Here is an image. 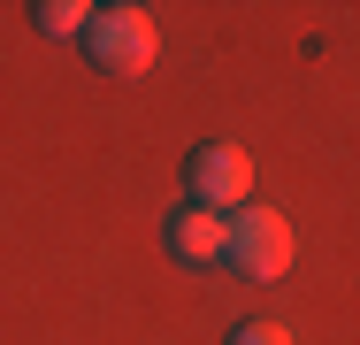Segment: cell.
Wrapping results in <instances>:
<instances>
[{"instance_id": "5b68a950", "label": "cell", "mask_w": 360, "mask_h": 345, "mask_svg": "<svg viewBox=\"0 0 360 345\" xmlns=\"http://www.w3.org/2000/svg\"><path fill=\"white\" fill-rule=\"evenodd\" d=\"M31 23H39V31H46V39H84V23H92V8H84V0H39V8H31Z\"/></svg>"}, {"instance_id": "277c9868", "label": "cell", "mask_w": 360, "mask_h": 345, "mask_svg": "<svg viewBox=\"0 0 360 345\" xmlns=\"http://www.w3.org/2000/svg\"><path fill=\"white\" fill-rule=\"evenodd\" d=\"M169 253L176 261H222V215H207V207H176L169 215Z\"/></svg>"}, {"instance_id": "7a4b0ae2", "label": "cell", "mask_w": 360, "mask_h": 345, "mask_svg": "<svg viewBox=\"0 0 360 345\" xmlns=\"http://www.w3.org/2000/svg\"><path fill=\"white\" fill-rule=\"evenodd\" d=\"M153 15L146 8H92V23H84V54H92V69L100 77H146L153 69Z\"/></svg>"}, {"instance_id": "3957f363", "label": "cell", "mask_w": 360, "mask_h": 345, "mask_svg": "<svg viewBox=\"0 0 360 345\" xmlns=\"http://www.w3.org/2000/svg\"><path fill=\"white\" fill-rule=\"evenodd\" d=\"M184 184H192V207H207V215H238V207L253 200V153L230 146V138H207V146H192Z\"/></svg>"}, {"instance_id": "6da1fadb", "label": "cell", "mask_w": 360, "mask_h": 345, "mask_svg": "<svg viewBox=\"0 0 360 345\" xmlns=\"http://www.w3.org/2000/svg\"><path fill=\"white\" fill-rule=\"evenodd\" d=\"M222 261L238 276H253V284H276V276L291 269V222L276 207L245 200L238 215H222Z\"/></svg>"}, {"instance_id": "8992f818", "label": "cell", "mask_w": 360, "mask_h": 345, "mask_svg": "<svg viewBox=\"0 0 360 345\" xmlns=\"http://www.w3.org/2000/svg\"><path fill=\"white\" fill-rule=\"evenodd\" d=\"M230 345H291V330H284V322H238Z\"/></svg>"}]
</instances>
